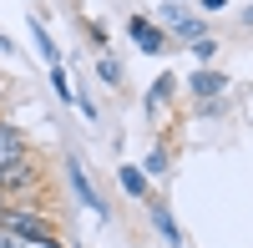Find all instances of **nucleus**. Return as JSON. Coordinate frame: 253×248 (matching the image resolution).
<instances>
[{
    "label": "nucleus",
    "mask_w": 253,
    "mask_h": 248,
    "mask_svg": "<svg viewBox=\"0 0 253 248\" xmlns=\"http://www.w3.org/2000/svg\"><path fill=\"white\" fill-rule=\"evenodd\" d=\"M71 107H81V117H86V122H96V101L81 91V86H76V96H71Z\"/></svg>",
    "instance_id": "obj_16"
},
{
    "label": "nucleus",
    "mask_w": 253,
    "mask_h": 248,
    "mask_svg": "<svg viewBox=\"0 0 253 248\" xmlns=\"http://www.w3.org/2000/svg\"><path fill=\"white\" fill-rule=\"evenodd\" d=\"M187 91H193V101H218L228 91V76L218 66H198L193 76H187Z\"/></svg>",
    "instance_id": "obj_3"
},
{
    "label": "nucleus",
    "mask_w": 253,
    "mask_h": 248,
    "mask_svg": "<svg viewBox=\"0 0 253 248\" xmlns=\"http://www.w3.org/2000/svg\"><path fill=\"white\" fill-rule=\"evenodd\" d=\"M36 162L31 157H20V162H10V167H0V193H5V198H15V193H31L36 188Z\"/></svg>",
    "instance_id": "obj_4"
},
{
    "label": "nucleus",
    "mask_w": 253,
    "mask_h": 248,
    "mask_svg": "<svg viewBox=\"0 0 253 248\" xmlns=\"http://www.w3.org/2000/svg\"><path fill=\"white\" fill-rule=\"evenodd\" d=\"M172 81H177L172 71H162V76L152 81V86H147V96H142V107H147V112H152V117H157V107H162V101H167V96H172Z\"/></svg>",
    "instance_id": "obj_10"
},
{
    "label": "nucleus",
    "mask_w": 253,
    "mask_h": 248,
    "mask_svg": "<svg viewBox=\"0 0 253 248\" xmlns=\"http://www.w3.org/2000/svg\"><path fill=\"white\" fill-rule=\"evenodd\" d=\"M203 10H228V0H198Z\"/></svg>",
    "instance_id": "obj_18"
},
{
    "label": "nucleus",
    "mask_w": 253,
    "mask_h": 248,
    "mask_svg": "<svg viewBox=\"0 0 253 248\" xmlns=\"http://www.w3.org/2000/svg\"><path fill=\"white\" fill-rule=\"evenodd\" d=\"M20 157H31L26 132L10 127V122H0V167H10V162H20Z\"/></svg>",
    "instance_id": "obj_7"
},
{
    "label": "nucleus",
    "mask_w": 253,
    "mask_h": 248,
    "mask_svg": "<svg viewBox=\"0 0 253 248\" xmlns=\"http://www.w3.org/2000/svg\"><path fill=\"white\" fill-rule=\"evenodd\" d=\"M238 20H243V26H253V5H248V10H243V15H238Z\"/></svg>",
    "instance_id": "obj_20"
},
{
    "label": "nucleus",
    "mask_w": 253,
    "mask_h": 248,
    "mask_svg": "<svg viewBox=\"0 0 253 248\" xmlns=\"http://www.w3.org/2000/svg\"><path fill=\"white\" fill-rule=\"evenodd\" d=\"M31 36H36V51H41V61H46V66H61V51H56V41L46 36V26H41L36 15H31Z\"/></svg>",
    "instance_id": "obj_11"
},
{
    "label": "nucleus",
    "mask_w": 253,
    "mask_h": 248,
    "mask_svg": "<svg viewBox=\"0 0 253 248\" xmlns=\"http://www.w3.org/2000/svg\"><path fill=\"white\" fill-rule=\"evenodd\" d=\"M0 228H5V233H15L26 248H41V243H46V238L56 233V223H51L46 213H41L36 203H26V198H10L5 208H0Z\"/></svg>",
    "instance_id": "obj_1"
},
{
    "label": "nucleus",
    "mask_w": 253,
    "mask_h": 248,
    "mask_svg": "<svg viewBox=\"0 0 253 248\" xmlns=\"http://www.w3.org/2000/svg\"><path fill=\"white\" fill-rule=\"evenodd\" d=\"M66 177H71V188H76V198L86 203V208H91L96 218H107V203L96 198V188H91V177H86V162H81V157H66Z\"/></svg>",
    "instance_id": "obj_5"
},
{
    "label": "nucleus",
    "mask_w": 253,
    "mask_h": 248,
    "mask_svg": "<svg viewBox=\"0 0 253 248\" xmlns=\"http://www.w3.org/2000/svg\"><path fill=\"white\" fill-rule=\"evenodd\" d=\"M51 91L71 107V96H76V91H71V81H66V71H61V66H51Z\"/></svg>",
    "instance_id": "obj_15"
},
{
    "label": "nucleus",
    "mask_w": 253,
    "mask_h": 248,
    "mask_svg": "<svg viewBox=\"0 0 253 248\" xmlns=\"http://www.w3.org/2000/svg\"><path fill=\"white\" fill-rule=\"evenodd\" d=\"M117 182H122V188L132 193V198H142V203H147V193H152V188H147L152 177H147L142 167H132V162H117Z\"/></svg>",
    "instance_id": "obj_9"
},
{
    "label": "nucleus",
    "mask_w": 253,
    "mask_h": 248,
    "mask_svg": "<svg viewBox=\"0 0 253 248\" xmlns=\"http://www.w3.org/2000/svg\"><path fill=\"white\" fill-rule=\"evenodd\" d=\"M147 218H152V228L162 233L167 248H182V228H177V218H172V208H167V203H147Z\"/></svg>",
    "instance_id": "obj_8"
},
{
    "label": "nucleus",
    "mask_w": 253,
    "mask_h": 248,
    "mask_svg": "<svg viewBox=\"0 0 253 248\" xmlns=\"http://www.w3.org/2000/svg\"><path fill=\"white\" fill-rule=\"evenodd\" d=\"M126 36H132L137 51H147V56H162V51H167V31L152 26L147 15H132V20H126Z\"/></svg>",
    "instance_id": "obj_2"
},
{
    "label": "nucleus",
    "mask_w": 253,
    "mask_h": 248,
    "mask_svg": "<svg viewBox=\"0 0 253 248\" xmlns=\"http://www.w3.org/2000/svg\"><path fill=\"white\" fill-rule=\"evenodd\" d=\"M96 76H101V86L117 91V86H122V61H112L107 51H101V56H96Z\"/></svg>",
    "instance_id": "obj_12"
},
{
    "label": "nucleus",
    "mask_w": 253,
    "mask_h": 248,
    "mask_svg": "<svg viewBox=\"0 0 253 248\" xmlns=\"http://www.w3.org/2000/svg\"><path fill=\"white\" fill-rule=\"evenodd\" d=\"M162 20H167V26H172L182 41H198V36H208V31H203V20H198L193 10H187L182 0H162Z\"/></svg>",
    "instance_id": "obj_6"
},
{
    "label": "nucleus",
    "mask_w": 253,
    "mask_h": 248,
    "mask_svg": "<svg viewBox=\"0 0 253 248\" xmlns=\"http://www.w3.org/2000/svg\"><path fill=\"white\" fill-rule=\"evenodd\" d=\"M167 162H172V157H167V147H152V152L142 157V172H147V177H162V172H167Z\"/></svg>",
    "instance_id": "obj_13"
},
{
    "label": "nucleus",
    "mask_w": 253,
    "mask_h": 248,
    "mask_svg": "<svg viewBox=\"0 0 253 248\" xmlns=\"http://www.w3.org/2000/svg\"><path fill=\"white\" fill-rule=\"evenodd\" d=\"M187 46H193V61H198V66H208V61L218 56V41H213V36H198V41H187Z\"/></svg>",
    "instance_id": "obj_14"
},
{
    "label": "nucleus",
    "mask_w": 253,
    "mask_h": 248,
    "mask_svg": "<svg viewBox=\"0 0 253 248\" xmlns=\"http://www.w3.org/2000/svg\"><path fill=\"white\" fill-rule=\"evenodd\" d=\"M0 56H15V41L10 36H0Z\"/></svg>",
    "instance_id": "obj_19"
},
{
    "label": "nucleus",
    "mask_w": 253,
    "mask_h": 248,
    "mask_svg": "<svg viewBox=\"0 0 253 248\" xmlns=\"http://www.w3.org/2000/svg\"><path fill=\"white\" fill-rule=\"evenodd\" d=\"M0 248H26V243H20L15 233H5V228H0Z\"/></svg>",
    "instance_id": "obj_17"
}]
</instances>
